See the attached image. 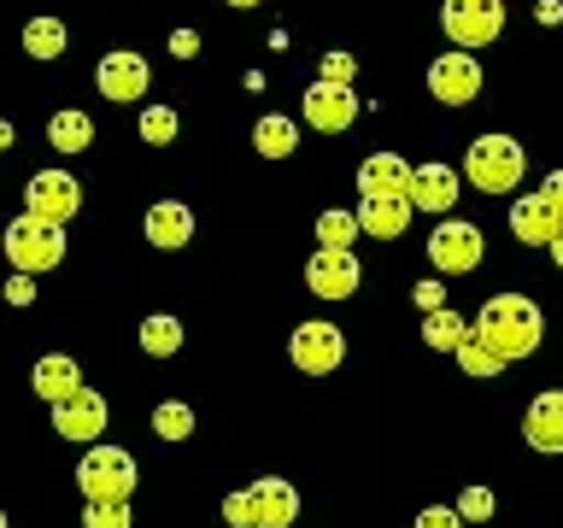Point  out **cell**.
<instances>
[{"label":"cell","mask_w":563,"mask_h":528,"mask_svg":"<svg viewBox=\"0 0 563 528\" xmlns=\"http://www.w3.org/2000/svg\"><path fill=\"white\" fill-rule=\"evenodd\" d=\"M141 352H147V359H176V352H183V323H176L170 311L141 317Z\"/></svg>","instance_id":"obj_24"},{"label":"cell","mask_w":563,"mask_h":528,"mask_svg":"<svg viewBox=\"0 0 563 528\" xmlns=\"http://www.w3.org/2000/svg\"><path fill=\"white\" fill-rule=\"evenodd\" d=\"M288 359L306 370V376H329V370H341V359H346V334L334 323H323V317H311V323H299L288 334Z\"/></svg>","instance_id":"obj_9"},{"label":"cell","mask_w":563,"mask_h":528,"mask_svg":"<svg viewBox=\"0 0 563 528\" xmlns=\"http://www.w3.org/2000/svg\"><path fill=\"white\" fill-rule=\"evenodd\" d=\"M464 176L482 194H517V183L528 176V153L517 135H475L464 153Z\"/></svg>","instance_id":"obj_3"},{"label":"cell","mask_w":563,"mask_h":528,"mask_svg":"<svg viewBox=\"0 0 563 528\" xmlns=\"http://www.w3.org/2000/svg\"><path fill=\"white\" fill-rule=\"evenodd\" d=\"M77 206H82V188H77V176L70 170H35L30 183H24V211L30 218H42V223H70L77 218Z\"/></svg>","instance_id":"obj_8"},{"label":"cell","mask_w":563,"mask_h":528,"mask_svg":"<svg viewBox=\"0 0 563 528\" xmlns=\"http://www.w3.org/2000/svg\"><path fill=\"white\" fill-rule=\"evenodd\" d=\"M411 299H417L422 311H440V306H446V288H440V282H417V294H411Z\"/></svg>","instance_id":"obj_36"},{"label":"cell","mask_w":563,"mask_h":528,"mask_svg":"<svg viewBox=\"0 0 563 528\" xmlns=\"http://www.w3.org/2000/svg\"><path fill=\"white\" fill-rule=\"evenodd\" d=\"M464 334H470V323H464V311H452V306L422 317V346H434V352H452Z\"/></svg>","instance_id":"obj_25"},{"label":"cell","mask_w":563,"mask_h":528,"mask_svg":"<svg viewBox=\"0 0 563 528\" xmlns=\"http://www.w3.org/2000/svg\"><path fill=\"white\" fill-rule=\"evenodd\" d=\"M7 258L18 264L24 276H42L53 264H65V229L59 223H42V218H12L7 223Z\"/></svg>","instance_id":"obj_4"},{"label":"cell","mask_w":563,"mask_h":528,"mask_svg":"<svg viewBox=\"0 0 563 528\" xmlns=\"http://www.w3.org/2000/svg\"><path fill=\"white\" fill-rule=\"evenodd\" d=\"M147 82H153V70H147V59H141V53H130V47L106 53L100 70H95V88H100V95L112 100V106L141 100V95H147Z\"/></svg>","instance_id":"obj_14"},{"label":"cell","mask_w":563,"mask_h":528,"mask_svg":"<svg viewBox=\"0 0 563 528\" xmlns=\"http://www.w3.org/2000/svg\"><path fill=\"white\" fill-rule=\"evenodd\" d=\"M457 188H464V176H457L452 165H411V176H405V200H411V211H429V218H440V211L457 206Z\"/></svg>","instance_id":"obj_13"},{"label":"cell","mask_w":563,"mask_h":528,"mask_svg":"<svg viewBox=\"0 0 563 528\" xmlns=\"http://www.w3.org/2000/svg\"><path fill=\"white\" fill-rule=\"evenodd\" d=\"M358 241V218L352 211H323L317 218V246H352Z\"/></svg>","instance_id":"obj_29"},{"label":"cell","mask_w":563,"mask_h":528,"mask_svg":"<svg viewBox=\"0 0 563 528\" xmlns=\"http://www.w3.org/2000/svg\"><path fill=\"white\" fill-rule=\"evenodd\" d=\"M452 510H457L464 522H493V510H499V505H493V487H464Z\"/></svg>","instance_id":"obj_32"},{"label":"cell","mask_w":563,"mask_h":528,"mask_svg":"<svg viewBox=\"0 0 563 528\" xmlns=\"http://www.w3.org/2000/svg\"><path fill=\"white\" fill-rule=\"evenodd\" d=\"M170 53H176V59H194V53H200V35H194V30H176V35H170Z\"/></svg>","instance_id":"obj_37"},{"label":"cell","mask_w":563,"mask_h":528,"mask_svg":"<svg viewBox=\"0 0 563 528\" xmlns=\"http://www.w3.org/2000/svg\"><path fill=\"white\" fill-rule=\"evenodd\" d=\"M405 176H411V165L399 153H369L358 170V194H405Z\"/></svg>","instance_id":"obj_22"},{"label":"cell","mask_w":563,"mask_h":528,"mask_svg":"<svg viewBox=\"0 0 563 528\" xmlns=\"http://www.w3.org/2000/svg\"><path fill=\"white\" fill-rule=\"evenodd\" d=\"M176 118L170 106H147V112H141V141H147V147H165V141H176Z\"/></svg>","instance_id":"obj_31"},{"label":"cell","mask_w":563,"mask_h":528,"mask_svg":"<svg viewBox=\"0 0 563 528\" xmlns=\"http://www.w3.org/2000/svg\"><path fill=\"white\" fill-rule=\"evenodd\" d=\"M482 258H487L482 223H470V218L434 223V235H429V264H434L440 276H470V271H482Z\"/></svg>","instance_id":"obj_7"},{"label":"cell","mask_w":563,"mask_h":528,"mask_svg":"<svg viewBox=\"0 0 563 528\" xmlns=\"http://www.w3.org/2000/svg\"><path fill=\"white\" fill-rule=\"evenodd\" d=\"M358 282H364V264H358L352 246H317L311 264H306V288L317 299H352Z\"/></svg>","instance_id":"obj_10"},{"label":"cell","mask_w":563,"mask_h":528,"mask_svg":"<svg viewBox=\"0 0 563 528\" xmlns=\"http://www.w3.org/2000/svg\"><path fill=\"white\" fill-rule=\"evenodd\" d=\"M452 359H457V364H464V370H470V376H499V370H505V359H499V352H493L487 341H475V329H470V334H464V341H457V346H452Z\"/></svg>","instance_id":"obj_27"},{"label":"cell","mask_w":563,"mask_h":528,"mask_svg":"<svg viewBox=\"0 0 563 528\" xmlns=\"http://www.w3.org/2000/svg\"><path fill=\"white\" fill-rule=\"evenodd\" d=\"M30 387H35V399L59 405V399H70L82 387V370H77V359H65V352H47V359H35Z\"/></svg>","instance_id":"obj_19"},{"label":"cell","mask_w":563,"mask_h":528,"mask_svg":"<svg viewBox=\"0 0 563 528\" xmlns=\"http://www.w3.org/2000/svg\"><path fill=\"white\" fill-rule=\"evenodd\" d=\"M352 70H358L352 53H323V77H317V82H352Z\"/></svg>","instance_id":"obj_33"},{"label":"cell","mask_w":563,"mask_h":528,"mask_svg":"<svg viewBox=\"0 0 563 528\" xmlns=\"http://www.w3.org/2000/svg\"><path fill=\"white\" fill-rule=\"evenodd\" d=\"M470 329H475V341H487L505 364L528 359V352L545 341V317H540V306L528 294H493L487 306L475 311Z\"/></svg>","instance_id":"obj_1"},{"label":"cell","mask_w":563,"mask_h":528,"mask_svg":"<svg viewBox=\"0 0 563 528\" xmlns=\"http://www.w3.org/2000/svg\"><path fill=\"white\" fill-rule=\"evenodd\" d=\"M30 294H35V288H30V276L18 271V276L7 282V299H12V306H30Z\"/></svg>","instance_id":"obj_38"},{"label":"cell","mask_w":563,"mask_h":528,"mask_svg":"<svg viewBox=\"0 0 563 528\" xmlns=\"http://www.w3.org/2000/svg\"><path fill=\"white\" fill-rule=\"evenodd\" d=\"M299 112H306L311 130L341 135V130L358 123V95H352V82H311L306 100H299Z\"/></svg>","instance_id":"obj_11"},{"label":"cell","mask_w":563,"mask_h":528,"mask_svg":"<svg viewBox=\"0 0 563 528\" xmlns=\"http://www.w3.org/2000/svg\"><path fill=\"white\" fill-rule=\"evenodd\" d=\"M82 528H130V499H88Z\"/></svg>","instance_id":"obj_30"},{"label":"cell","mask_w":563,"mask_h":528,"mask_svg":"<svg viewBox=\"0 0 563 528\" xmlns=\"http://www.w3.org/2000/svg\"><path fill=\"white\" fill-rule=\"evenodd\" d=\"M141 235H147L153 246H188L194 241V211L183 206V200H158L153 211H147V223H141Z\"/></svg>","instance_id":"obj_20"},{"label":"cell","mask_w":563,"mask_h":528,"mask_svg":"<svg viewBox=\"0 0 563 528\" xmlns=\"http://www.w3.org/2000/svg\"><path fill=\"white\" fill-rule=\"evenodd\" d=\"M352 218H358V235L399 241L405 229H411V218H417V211H411V200H405V194H364Z\"/></svg>","instance_id":"obj_16"},{"label":"cell","mask_w":563,"mask_h":528,"mask_svg":"<svg viewBox=\"0 0 563 528\" xmlns=\"http://www.w3.org/2000/svg\"><path fill=\"white\" fill-rule=\"evenodd\" d=\"M0 147H12V123H0Z\"/></svg>","instance_id":"obj_40"},{"label":"cell","mask_w":563,"mask_h":528,"mask_svg":"<svg viewBox=\"0 0 563 528\" xmlns=\"http://www.w3.org/2000/svg\"><path fill=\"white\" fill-rule=\"evenodd\" d=\"M558 223L563 218L540 200V194H517V206H510V235H517L522 246H552Z\"/></svg>","instance_id":"obj_18"},{"label":"cell","mask_w":563,"mask_h":528,"mask_svg":"<svg viewBox=\"0 0 563 528\" xmlns=\"http://www.w3.org/2000/svg\"><path fill=\"white\" fill-rule=\"evenodd\" d=\"M0 528H7V510H0Z\"/></svg>","instance_id":"obj_42"},{"label":"cell","mask_w":563,"mask_h":528,"mask_svg":"<svg viewBox=\"0 0 563 528\" xmlns=\"http://www.w3.org/2000/svg\"><path fill=\"white\" fill-rule=\"evenodd\" d=\"M540 200H545V206H552L558 218H563V170H545V183H540Z\"/></svg>","instance_id":"obj_35"},{"label":"cell","mask_w":563,"mask_h":528,"mask_svg":"<svg viewBox=\"0 0 563 528\" xmlns=\"http://www.w3.org/2000/svg\"><path fill=\"white\" fill-rule=\"evenodd\" d=\"M153 435H158V440H188V435H194V411H188L183 399H165V405L153 411Z\"/></svg>","instance_id":"obj_28"},{"label":"cell","mask_w":563,"mask_h":528,"mask_svg":"<svg viewBox=\"0 0 563 528\" xmlns=\"http://www.w3.org/2000/svg\"><path fill=\"white\" fill-rule=\"evenodd\" d=\"M77 487H82V499H130L135 493V458L123 447L95 440V447L82 452V464H77Z\"/></svg>","instance_id":"obj_5"},{"label":"cell","mask_w":563,"mask_h":528,"mask_svg":"<svg viewBox=\"0 0 563 528\" xmlns=\"http://www.w3.org/2000/svg\"><path fill=\"white\" fill-rule=\"evenodd\" d=\"M417 528H464V517H457L452 505H429V510L417 517Z\"/></svg>","instance_id":"obj_34"},{"label":"cell","mask_w":563,"mask_h":528,"mask_svg":"<svg viewBox=\"0 0 563 528\" xmlns=\"http://www.w3.org/2000/svg\"><path fill=\"white\" fill-rule=\"evenodd\" d=\"M65 42H70V35H65L59 18H30V24H24V53H30V59H59Z\"/></svg>","instance_id":"obj_26"},{"label":"cell","mask_w":563,"mask_h":528,"mask_svg":"<svg viewBox=\"0 0 563 528\" xmlns=\"http://www.w3.org/2000/svg\"><path fill=\"white\" fill-rule=\"evenodd\" d=\"M229 7H258V0H229Z\"/></svg>","instance_id":"obj_41"},{"label":"cell","mask_w":563,"mask_h":528,"mask_svg":"<svg viewBox=\"0 0 563 528\" xmlns=\"http://www.w3.org/2000/svg\"><path fill=\"white\" fill-rule=\"evenodd\" d=\"M522 440L545 458L563 452V387H545V394H534V405L522 411Z\"/></svg>","instance_id":"obj_17"},{"label":"cell","mask_w":563,"mask_h":528,"mask_svg":"<svg viewBox=\"0 0 563 528\" xmlns=\"http://www.w3.org/2000/svg\"><path fill=\"white\" fill-rule=\"evenodd\" d=\"M47 141L59 153H88V147H95V118L77 112V106H65V112L47 118Z\"/></svg>","instance_id":"obj_21"},{"label":"cell","mask_w":563,"mask_h":528,"mask_svg":"<svg viewBox=\"0 0 563 528\" xmlns=\"http://www.w3.org/2000/svg\"><path fill=\"white\" fill-rule=\"evenodd\" d=\"M299 517V493L282 475H258L253 487L229 493L223 499V522L229 528H288Z\"/></svg>","instance_id":"obj_2"},{"label":"cell","mask_w":563,"mask_h":528,"mask_svg":"<svg viewBox=\"0 0 563 528\" xmlns=\"http://www.w3.org/2000/svg\"><path fill=\"white\" fill-rule=\"evenodd\" d=\"M545 253H552V264L563 271V223H558V235H552V246H545Z\"/></svg>","instance_id":"obj_39"},{"label":"cell","mask_w":563,"mask_h":528,"mask_svg":"<svg viewBox=\"0 0 563 528\" xmlns=\"http://www.w3.org/2000/svg\"><path fill=\"white\" fill-rule=\"evenodd\" d=\"M429 95L440 106H470L475 95H482V65H475V53H440V59L429 65Z\"/></svg>","instance_id":"obj_12"},{"label":"cell","mask_w":563,"mask_h":528,"mask_svg":"<svg viewBox=\"0 0 563 528\" xmlns=\"http://www.w3.org/2000/svg\"><path fill=\"white\" fill-rule=\"evenodd\" d=\"M440 30L452 35L457 53H475V47L499 42L505 0H440Z\"/></svg>","instance_id":"obj_6"},{"label":"cell","mask_w":563,"mask_h":528,"mask_svg":"<svg viewBox=\"0 0 563 528\" xmlns=\"http://www.w3.org/2000/svg\"><path fill=\"white\" fill-rule=\"evenodd\" d=\"M106 417H112V405H106L100 394H88V387H77L70 399L53 405V429H59L65 440H82V447H95V440L106 435Z\"/></svg>","instance_id":"obj_15"},{"label":"cell","mask_w":563,"mask_h":528,"mask_svg":"<svg viewBox=\"0 0 563 528\" xmlns=\"http://www.w3.org/2000/svg\"><path fill=\"white\" fill-rule=\"evenodd\" d=\"M253 147H258L264 158H294V147H299V123L282 118V112L258 118V123H253Z\"/></svg>","instance_id":"obj_23"}]
</instances>
